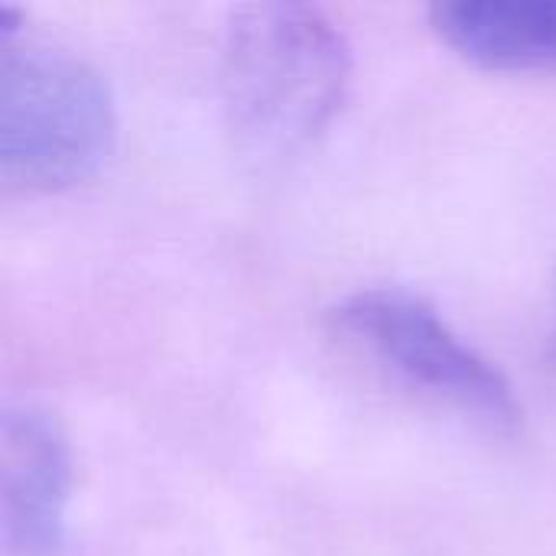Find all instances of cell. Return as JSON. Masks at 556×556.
Here are the masks:
<instances>
[{
  "mask_svg": "<svg viewBox=\"0 0 556 556\" xmlns=\"http://www.w3.org/2000/svg\"><path fill=\"white\" fill-rule=\"evenodd\" d=\"M349 81V39L319 7L254 3L225 29L222 104L248 156L283 160L309 147L339 114Z\"/></svg>",
  "mask_w": 556,
  "mask_h": 556,
  "instance_id": "obj_1",
  "label": "cell"
},
{
  "mask_svg": "<svg viewBox=\"0 0 556 556\" xmlns=\"http://www.w3.org/2000/svg\"><path fill=\"white\" fill-rule=\"evenodd\" d=\"M13 16L0 20V182L49 195L101 169L117 134L114 98L91 62L26 36Z\"/></svg>",
  "mask_w": 556,
  "mask_h": 556,
  "instance_id": "obj_2",
  "label": "cell"
},
{
  "mask_svg": "<svg viewBox=\"0 0 556 556\" xmlns=\"http://www.w3.org/2000/svg\"><path fill=\"white\" fill-rule=\"evenodd\" d=\"M332 336L381 375L489 430L515 433L525 407L505 371L466 342L424 296L358 290L329 309Z\"/></svg>",
  "mask_w": 556,
  "mask_h": 556,
  "instance_id": "obj_3",
  "label": "cell"
},
{
  "mask_svg": "<svg viewBox=\"0 0 556 556\" xmlns=\"http://www.w3.org/2000/svg\"><path fill=\"white\" fill-rule=\"evenodd\" d=\"M68 498L72 450L62 427L39 407L7 410L0 427V528L7 554H59Z\"/></svg>",
  "mask_w": 556,
  "mask_h": 556,
  "instance_id": "obj_4",
  "label": "cell"
},
{
  "mask_svg": "<svg viewBox=\"0 0 556 556\" xmlns=\"http://www.w3.org/2000/svg\"><path fill=\"white\" fill-rule=\"evenodd\" d=\"M430 23L482 68L556 72V0H440Z\"/></svg>",
  "mask_w": 556,
  "mask_h": 556,
  "instance_id": "obj_5",
  "label": "cell"
},
{
  "mask_svg": "<svg viewBox=\"0 0 556 556\" xmlns=\"http://www.w3.org/2000/svg\"><path fill=\"white\" fill-rule=\"evenodd\" d=\"M551 371H554V381H556V339H554V345H551Z\"/></svg>",
  "mask_w": 556,
  "mask_h": 556,
  "instance_id": "obj_6",
  "label": "cell"
}]
</instances>
